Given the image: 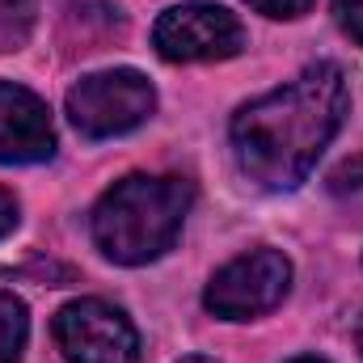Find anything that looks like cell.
I'll use <instances>...</instances> for the list:
<instances>
[{"instance_id":"obj_1","label":"cell","mask_w":363,"mask_h":363,"mask_svg":"<svg viewBox=\"0 0 363 363\" xmlns=\"http://www.w3.org/2000/svg\"><path fill=\"white\" fill-rule=\"evenodd\" d=\"M347 81L334 64L300 72L291 85L262 93L233 118V152L267 190H291L308 178L321 148L347 118Z\"/></svg>"},{"instance_id":"obj_2","label":"cell","mask_w":363,"mask_h":363,"mask_svg":"<svg viewBox=\"0 0 363 363\" xmlns=\"http://www.w3.org/2000/svg\"><path fill=\"white\" fill-rule=\"evenodd\" d=\"M190 203L194 186L186 178H123L93 207V241L110 262L144 267L178 241Z\"/></svg>"},{"instance_id":"obj_3","label":"cell","mask_w":363,"mask_h":363,"mask_svg":"<svg viewBox=\"0 0 363 363\" xmlns=\"http://www.w3.org/2000/svg\"><path fill=\"white\" fill-rule=\"evenodd\" d=\"M152 110H157V89L148 85V77H140L131 68L93 72L68 89V118L89 140H110V135L135 131Z\"/></svg>"},{"instance_id":"obj_4","label":"cell","mask_w":363,"mask_h":363,"mask_svg":"<svg viewBox=\"0 0 363 363\" xmlns=\"http://www.w3.org/2000/svg\"><path fill=\"white\" fill-rule=\"evenodd\" d=\"M287 283H291V262L279 250H254L233 258L224 271H216L203 304L224 321H250L271 313L287 296Z\"/></svg>"},{"instance_id":"obj_5","label":"cell","mask_w":363,"mask_h":363,"mask_svg":"<svg viewBox=\"0 0 363 363\" xmlns=\"http://www.w3.org/2000/svg\"><path fill=\"white\" fill-rule=\"evenodd\" d=\"M55 342L68 363H135L140 334L123 308L106 300H72L55 313Z\"/></svg>"},{"instance_id":"obj_6","label":"cell","mask_w":363,"mask_h":363,"mask_svg":"<svg viewBox=\"0 0 363 363\" xmlns=\"http://www.w3.org/2000/svg\"><path fill=\"white\" fill-rule=\"evenodd\" d=\"M152 47L174 64L228 60L245 47V30L224 4L194 0V4H178V9L161 13V21L152 30Z\"/></svg>"},{"instance_id":"obj_7","label":"cell","mask_w":363,"mask_h":363,"mask_svg":"<svg viewBox=\"0 0 363 363\" xmlns=\"http://www.w3.org/2000/svg\"><path fill=\"white\" fill-rule=\"evenodd\" d=\"M55 152V127L43 97L0 81V161L4 165H34Z\"/></svg>"},{"instance_id":"obj_8","label":"cell","mask_w":363,"mask_h":363,"mask_svg":"<svg viewBox=\"0 0 363 363\" xmlns=\"http://www.w3.org/2000/svg\"><path fill=\"white\" fill-rule=\"evenodd\" d=\"M26 334H30V317L26 304L13 291H0V363H17L26 351Z\"/></svg>"},{"instance_id":"obj_9","label":"cell","mask_w":363,"mask_h":363,"mask_svg":"<svg viewBox=\"0 0 363 363\" xmlns=\"http://www.w3.org/2000/svg\"><path fill=\"white\" fill-rule=\"evenodd\" d=\"M34 17H38L34 0H0V51L26 47V38L34 30Z\"/></svg>"},{"instance_id":"obj_10","label":"cell","mask_w":363,"mask_h":363,"mask_svg":"<svg viewBox=\"0 0 363 363\" xmlns=\"http://www.w3.org/2000/svg\"><path fill=\"white\" fill-rule=\"evenodd\" d=\"M330 190H334V194H363V157L342 161V165L330 174Z\"/></svg>"},{"instance_id":"obj_11","label":"cell","mask_w":363,"mask_h":363,"mask_svg":"<svg viewBox=\"0 0 363 363\" xmlns=\"http://www.w3.org/2000/svg\"><path fill=\"white\" fill-rule=\"evenodd\" d=\"M334 21L342 26V34L363 47V0H334Z\"/></svg>"},{"instance_id":"obj_12","label":"cell","mask_w":363,"mask_h":363,"mask_svg":"<svg viewBox=\"0 0 363 363\" xmlns=\"http://www.w3.org/2000/svg\"><path fill=\"white\" fill-rule=\"evenodd\" d=\"M250 4L267 17H300V13L313 9V0H250Z\"/></svg>"},{"instance_id":"obj_13","label":"cell","mask_w":363,"mask_h":363,"mask_svg":"<svg viewBox=\"0 0 363 363\" xmlns=\"http://www.w3.org/2000/svg\"><path fill=\"white\" fill-rule=\"evenodd\" d=\"M17 228V199L9 190H0V237H9Z\"/></svg>"},{"instance_id":"obj_14","label":"cell","mask_w":363,"mask_h":363,"mask_svg":"<svg viewBox=\"0 0 363 363\" xmlns=\"http://www.w3.org/2000/svg\"><path fill=\"white\" fill-rule=\"evenodd\" d=\"M182 363H216V359H207V355H190V359H182Z\"/></svg>"},{"instance_id":"obj_15","label":"cell","mask_w":363,"mask_h":363,"mask_svg":"<svg viewBox=\"0 0 363 363\" xmlns=\"http://www.w3.org/2000/svg\"><path fill=\"white\" fill-rule=\"evenodd\" d=\"M291 363H325V359H317V355H304V359H291Z\"/></svg>"},{"instance_id":"obj_16","label":"cell","mask_w":363,"mask_h":363,"mask_svg":"<svg viewBox=\"0 0 363 363\" xmlns=\"http://www.w3.org/2000/svg\"><path fill=\"white\" fill-rule=\"evenodd\" d=\"M355 342H359V351H363V321H359V330H355Z\"/></svg>"}]
</instances>
